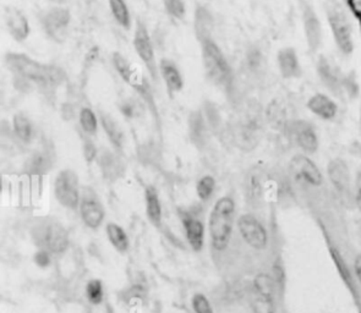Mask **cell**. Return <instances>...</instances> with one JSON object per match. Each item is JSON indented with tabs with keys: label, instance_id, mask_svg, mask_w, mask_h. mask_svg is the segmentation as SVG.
<instances>
[{
	"label": "cell",
	"instance_id": "484cf974",
	"mask_svg": "<svg viewBox=\"0 0 361 313\" xmlns=\"http://www.w3.org/2000/svg\"><path fill=\"white\" fill-rule=\"evenodd\" d=\"M12 125H14V130L15 134L21 141L30 143L33 138V125H32V121L27 118L26 115L19 113L14 116L12 119Z\"/></svg>",
	"mask_w": 361,
	"mask_h": 313
},
{
	"label": "cell",
	"instance_id": "ffe728a7",
	"mask_svg": "<svg viewBox=\"0 0 361 313\" xmlns=\"http://www.w3.org/2000/svg\"><path fill=\"white\" fill-rule=\"evenodd\" d=\"M328 175L331 183L340 193H346L351 188V172L346 167V163L340 159L331 161L328 166Z\"/></svg>",
	"mask_w": 361,
	"mask_h": 313
},
{
	"label": "cell",
	"instance_id": "ab89813d",
	"mask_svg": "<svg viewBox=\"0 0 361 313\" xmlns=\"http://www.w3.org/2000/svg\"><path fill=\"white\" fill-rule=\"evenodd\" d=\"M354 273H355L358 282L360 283L361 285V253H359V255L355 257V261H354Z\"/></svg>",
	"mask_w": 361,
	"mask_h": 313
},
{
	"label": "cell",
	"instance_id": "5bb4252c",
	"mask_svg": "<svg viewBox=\"0 0 361 313\" xmlns=\"http://www.w3.org/2000/svg\"><path fill=\"white\" fill-rule=\"evenodd\" d=\"M4 22L6 30L14 38V41L19 43L26 41L31 30L26 16L24 15L21 11L12 6H8L4 10Z\"/></svg>",
	"mask_w": 361,
	"mask_h": 313
},
{
	"label": "cell",
	"instance_id": "52a82bcc",
	"mask_svg": "<svg viewBox=\"0 0 361 313\" xmlns=\"http://www.w3.org/2000/svg\"><path fill=\"white\" fill-rule=\"evenodd\" d=\"M316 71L321 84L335 96H346V75L337 64L333 63L331 59L321 55L316 64Z\"/></svg>",
	"mask_w": 361,
	"mask_h": 313
},
{
	"label": "cell",
	"instance_id": "44dd1931",
	"mask_svg": "<svg viewBox=\"0 0 361 313\" xmlns=\"http://www.w3.org/2000/svg\"><path fill=\"white\" fill-rule=\"evenodd\" d=\"M194 27L195 35H196V38H197L199 42L207 39V38H212L215 20H213L212 14L204 6H196Z\"/></svg>",
	"mask_w": 361,
	"mask_h": 313
},
{
	"label": "cell",
	"instance_id": "ee69618b",
	"mask_svg": "<svg viewBox=\"0 0 361 313\" xmlns=\"http://www.w3.org/2000/svg\"><path fill=\"white\" fill-rule=\"evenodd\" d=\"M360 124H361V109H360Z\"/></svg>",
	"mask_w": 361,
	"mask_h": 313
},
{
	"label": "cell",
	"instance_id": "7402d4cb",
	"mask_svg": "<svg viewBox=\"0 0 361 313\" xmlns=\"http://www.w3.org/2000/svg\"><path fill=\"white\" fill-rule=\"evenodd\" d=\"M145 199H146V213L152 224H161L162 220V204L159 199L157 188L148 185L145 190Z\"/></svg>",
	"mask_w": 361,
	"mask_h": 313
},
{
	"label": "cell",
	"instance_id": "8d00e7d4",
	"mask_svg": "<svg viewBox=\"0 0 361 313\" xmlns=\"http://www.w3.org/2000/svg\"><path fill=\"white\" fill-rule=\"evenodd\" d=\"M47 164L46 156L42 154H36L32 158L31 169L35 170V172H44V170L47 169Z\"/></svg>",
	"mask_w": 361,
	"mask_h": 313
},
{
	"label": "cell",
	"instance_id": "30bf717a",
	"mask_svg": "<svg viewBox=\"0 0 361 313\" xmlns=\"http://www.w3.org/2000/svg\"><path fill=\"white\" fill-rule=\"evenodd\" d=\"M71 21V14L68 9L64 8H52L43 12L41 16V24L43 30L53 41L62 42Z\"/></svg>",
	"mask_w": 361,
	"mask_h": 313
},
{
	"label": "cell",
	"instance_id": "8992f818",
	"mask_svg": "<svg viewBox=\"0 0 361 313\" xmlns=\"http://www.w3.org/2000/svg\"><path fill=\"white\" fill-rule=\"evenodd\" d=\"M54 195L59 204L67 208L80 207L79 178L73 170L65 169L59 172L54 181Z\"/></svg>",
	"mask_w": 361,
	"mask_h": 313
},
{
	"label": "cell",
	"instance_id": "f1b7e54d",
	"mask_svg": "<svg viewBox=\"0 0 361 313\" xmlns=\"http://www.w3.org/2000/svg\"><path fill=\"white\" fill-rule=\"evenodd\" d=\"M80 125L82 127V130L89 134V135H94L98 130V119L94 114V111L89 108H82L80 111Z\"/></svg>",
	"mask_w": 361,
	"mask_h": 313
},
{
	"label": "cell",
	"instance_id": "836d02e7",
	"mask_svg": "<svg viewBox=\"0 0 361 313\" xmlns=\"http://www.w3.org/2000/svg\"><path fill=\"white\" fill-rule=\"evenodd\" d=\"M191 306H193L195 313H215L213 308L211 306L210 300L201 292H197L193 296Z\"/></svg>",
	"mask_w": 361,
	"mask_h": 313
},
{
	"label": "cell",
	"instance_id": "d4e9b609",
	"mask_svg": "<svg viewBox=\"0 0 361 313\" xmlns=\"http://www.w3.org/2000/svg\"><path fill=\"white\" fill-rule=\"evenodd\" d=\"M110 11L113 14L114 20L118 22L119 26L123 27L126 31L131 28V15L129 8L124 0H108Z\"/></svg>",
	"mask_w": 361,
	"mask_h": 313
},
{
	"label": "cell",
	"instance_id": "1f68e13d",
	"mask_svg": "<svg viewBox=\"0 0 361 313\" xmlns=\"http://www.w3.org/2000/svg\"><path fill=\"white\" fill-rule=\"evenodd\" d=\"M163 6L168 15L175 20H183L186 14V8L183 0H163Z\"/></svg>",
	"mask_w": 361,
	"mask_h": 313
},
{
	"label": "cell",
	"instance_id": "d6a6232c",
	"mask_svg": "<svg viewBox=\"0 0 361 313\" xmlns=\"http://www.w3.org/2000/svg\"><path fill=\"white\" fill-rule=\"evenodd\" d=\"M252 310L255 313H276L274 298L258 296L252 303Z\"/></svg>",
	"mask_w": 361,
	"mask_h": 313
},
{
	"label": "cell",
	"instance_id": "9c48e42d",
	"mask_svg": "<svg viewBox=\"0 0 361 313\" xmlns=\"http://www.w3.org/2000/svg\"><path fill=\"white\" fill-rule=\"evenodd\" d=\"M243 240L254 250H263L268 244L267 230L252 214H243L238 220Z\"/></svg>",
	"mask_w": 361,
	"mask_h": 313
},
{
	"label": "cell",
	"instance_id": "9a60e30c",
	"mask_svg": "<svg viewBox=\"0 0 361 313\" xmlns=\"http://www.w3.org/2000/svg\"><path fill=\"white\" fill-rule=\"evenodd\" d=\"M80 215L85 225L89 229L97 230L105 220V207L98 199L85 196L80 202Z\"/></svg>",
	"mask_w": 361,
	"mask_h": 313
},
{
	"label": "cell",
	"instance_id": "5b68a950",
	"mask_svg": "<svg viewBox=\"0 0 361 313\" xmlns=\"http://www.w3.org/2000/svg\"><path fill=\"white\" fill-rule=\"evenodd\" d=\"M33 239L37 245L51 253H63L68 249L67 230L55 220H43L33 229Z\"/></svg>",
	"mask_w": 361,
	"mask_h": 313
},
{
	"label": "cell",
	"instance_id": "4316f807",
	"mask_svg": "<svg viewBox=\"0 0 361 313\" xmlns=\"http://www.w3.org/2000/svg\"><path fill=\"white\" fill-rule=\"evenodd\" d=\"M254 287L256 290L258 296L263 298H274V287H276V282L271 276H268L266 273L258 274L254 279Z\"/></svg>",
	"mask_w": 361,
	"mask_h": 313
},
{
	"label": "cell",
	"instance_id": "60d3db41",
	"mask_svg": "<svg viewBox=\"0 0 361 313\" xmlns=\"http://www.w3.org/2000/svg\"><path fill=\"white\" fill-rule=\"evenodd\" d=\"M121 111L124 113V115L126 116H132L134 115V105H131V103H125V105H123V107L121 108Z\"/></svg>",
	"mask_w": 361,
	"mask_h": 313
},
{
	"label": "cell",
	"instance_id": "4dcf8cb0",
	"mask_svg": "<svg viewBox=\"0 0 361 313\" xmlns=\"http://www.w3.org/2000/svg\"><path fill=\"white\" fill-rule=\"evenodd\" d=\"M86 295H87L89 303L92 305H100L103 303V296H105L103 284L100 279H92L87 283Z\"/></svg>",
	"mask_w": 361,
	"mask_h": 313
},
{
	"label": "cell",
	"instance_id": "7c38bea8",
	"mask_svg": "<svg viewBox=\"0 0 361 313\" xmlns=\"http://www.w3.org/2000/svg\"><path fill=\"white\" fill-rule=\"evenodd\" d=\"M289 135L295 145L306 153H316L319 141L314 126L305 120H294L289 124Z\"/></svg>",
	"mask_w": 361,
	"mask_h": 313
},
{
	"label": "cell",
	"instance_id": "8fae6325",
	"mask_svg": "<svg viewBox=\"0 0 361 313\" xmlns=\"http://www.w3.org/2000/svg\"><path fill=\"white\" fill-rule=\"evenodd\" d=\"M301 19L308 48L310 52H317L322 44L324 31L319 15L316 14L314 8L306 1H303L301 6Z\"/></svg>",
	"mask_w": 361,
	"mask_h": 313
},
{
	"label": "cell",
	"instance_id": "74e56055",
	"mask_svg": "<svg viewBox=\"0 0 361 313\" xmlns=\"http://www.w3.org/2000/svg\"><path fill=\"white\" fill-rule=\"evenodd\" d=\"M346 6L349 8L353 16L355 17L361 30V0H346Z\"/></svg>",
	"mask_w": 361,
	"mask_h": 313
},
{
	"label": "cell",
	"instance_id": "3957f363",
	"mask_svg": "<svg viewBox=\"0 0 361 313\" xmlns=\"http://www.w3.org/2000/svg\"><path fill=\"white\" fill-rule=\"evenodd\" d=\"M199 43L201 46L204 73L207 78L218 87L231 89L234 78L233 71L222 49L213 41V38H207Z\"/></svg>",
	"mask_w": 361,
	"mask_h": 313
},
{
	"label": "cell",
	"instance_id": "ba28073f",
	"mask_svg": "<svg viewBox=\"0 0 361 313\" xmlns=\"http://www.w3.org/2000/svg\"><path fill=\"white\" fill-rule=\"evenodd\" d=\"M134 48L139 57L141 59L142 63L145 64L152 80L157 82L159 69L156 62L153 44H152L150 33L147 31V27L140 19L137 21V28L134 33Z\"/></svg>",
	"mask_w": 361,
	"mask_h": 313
},
{
	"label": "cell",
	"instance_id": "2e32d148",
	"mask_svg": "<svg viewBox=\"0 0 361 313\" xmlns=\"http://www.w3.org/2000/svg\"><path fill=\"white\" fill-rule=\"evenodd\" d=\"M182 223H183L186 239H188V245L191 246V249L195 252H200L202 250L204 244V225L199 218L194 217L193 214L188 212H182Z\"/></svg>",
	"mask_w": 361,
	"mask_h": 313
},
{
	"label": "cell",
	"instance_id": "603a6c76",
	"mask_svg": "<svg viewBox=\"0 0 361 313\" xmlns=\"http://www.w3.org/2000/svg\"><path fill=\"white\" fill-rule=\"evenodd\" d=\"M112 62H113V65H114V68H116V73H119V76L125 81L126 84L134 86V84H137V81L140 80V78L137 76V73H134L130 63L126 60L124 55L121 54V53H113Z\"/></svg>",
	"mask_w": 361,
	"mask_h": 313
},
{
	"label": "cell",
	"instance_id": "e0dca14e",
	"mask_svg": "<svg viewBox=\"0 0 361 313\" xmlns=\"http://www.w3.org/2000/svg\"><path fill=\"white\" fill-rule=\"evenodd\" d=\"M279 73L287 80H293L301 76V64L297 51L292 47L282 48L277 54Z\"/></svg>",
	"mask_w": 361,
	"mask_h": 313
},
{
	"label": "cell",
	"instance_id": "d590c367",
	"mask_svg": "<svg viewBox=\"0 0 361 313\" xmlns=\"http://www.w3.org/2000/svg\"><path fill=\"white\" fill-rule=\"evenodd\" d=\"M33 260H35L37 266L41 267V268H47L51 265V252L41 249L35 253Z\"/></svg>",
	"mask_w": 361,
	"mask_h": 313
},
{
	"label": "cell",
	"instance_id": "b9f144b4",
	"mask_svg": "<svg viewBox=\"0 0 361 313\" xmlns=\"http://www.w3.org/2000/svg\"><path fill=\"white\" fill-rule=\"evenodd\" d=\"M355 204L358 209L361 212V181L355 193Z\"/></svg>",
	"mask_w": 361,
	"mask_h": 313
},
{
	"label": "cell",
	"instance_id": "4fadbf2b",
	"mask_svg": "<svg viewBox=\"0 0 361 313\" xmlns=\"http://www.w3.org/2000/svg\"><path fill=\"white\" fill-rule=\"evenodd\" d=\"M292 172L299 181L308 184L310 186L319 188L324 184V175L319 168L309 156H297L292 159Z\"/></svg>",
	"mask_w": 361,
	"mask_h": 313
},
{
	"label": "cell",
	"instance_id": "cb8c5ba5",
	"mask_svg": "<svg viewBox=\"0 0 361 313\" xmlns=\"http://www.w3.org/2000/svg\"><path fill=\"white\" fill-rule=\"evenodd\" d=\"M107 235L109 239L110 244L114 246L118 252L124 253L129 250L130 247V241H129V236L125 233V230L121 228V225L116 224V223H109L107 225Z\"/></svg>",
	"mask_w": 361,
	"mask_h": 313
},
{
	"label": "cell",
	"instance_id": "e575fe53",
	"mask_svg": "<svg viewBox=\"0 0 361 313\" xmlns=\"http://www.w3.org/2000/svg\"><path fill=\"white\" fill-rule=\"evenodd\" d=\"M331 255H332V258H333L335 266L338 268V271H340V276L343 278V280L348 283V284H351V271L348 269V267H346V262L343 260V257L340 256V252L335 250V249H331Z\"/></svg>",
	"mask_w": 361,
	"mask_h": 313
},
{
	"label": "cell",
	"instance_id": "f35d334b",
	"mask_svg": "<svg viewBox=\"0 0 361 313\" xmlns=\"http://www.w3.org/2000/svg\"><path fill=\"white\" fill-rule=\"evenodd\" d=\"M273 279L278 285H283V283H284V271L279 262H276L273 266Z\"/></svg>",
	"mask_w": 361,
	"mask_h": 313
},
{
	"label": "cell",
	"instance_id": "83f0119b",
	"mask_svg": "<svg viewBox=\"0 0 361 313\" xmlns=\"http://www.w3.org/2000/svg\"><path fill=\"white\" fill-rule=\"evenodd\" d=\"M100 121H102V125L105 127L107 135L109 136L110 141L113 142L116 147H121L123 134H121L119 126L116 125V121L113 120L109 115L105 114V113H100Z\"/></svg>",
	"mask_w": 361,
	"mask_h": 313
},
{
	"label": "cell",
	"instance_id": "d6986e66",
	"mask_svg": "<svg viewBox=\"0 0 361 313\" xmlns=\"http://www.w3.org/2000/svg\"><path fill=\"white\" fill-rule=\"evenodd\" d=\"M159 73L167 87L168 93L170 97L179 93L184 87V80L178 66L169 59H162L159 63Z\"/></svg>",
	"mask_w": 361,
	"mask_h": 313
},
{
	"label": "cell",
	"instance_id": "6da1fadb",
	"mask_svg": "<svg viewBox=\"0 0 361 313\" xmlns=\"http://www.w3.org/2000/svg\"><path fill=\"white\" fill-rule=\"evenodd\" d=\"M6 65L14 76V84L20 89L36 87L53 91L65 81L63 69L51 64L38 63L22 53H6Z\"/></svg>",
	"mask_w": 361,
	"mask_h": 313
},
{
	"label": "cell",
	"instance_id": "ac0fdd59",
	"mask_svg": "<svg viewBox=\"0 0 361 313\" xmlns=\"http://www.w3.org/2000/svg\"><path fill=\"white\" fill-rule=\"evenodd\" d=\"M308 109L322 120L331 121L338 114V105L327 94L316 93L308 100Z\"/></svg>",
	"mask_w": 361,
	"mask_h": 313
},
{
	"label": "cell",
	"instance_id": "7bdbcfd3",
	"mask_svg": "<svg viewBox=\"0 0 361 313\" xmlns=\"http://www.w3.org/2000/svg\"><path fill=\"white\" fill-rule=\"evenodd\" d=\"M49 1H54V3H63L65 0H49Z\"/></svg>",
	"mask_w": 361,
	"mask_h": 313
},
{
	"label": "cell",
	"instance_id": "277c9868",
	"mask_svg": "<svg viewBox=\"0 0 361 313\" xmlns=\"http://www.w3.org/2000/svg\"><path fill=\"white\" fill-rule=\"evenodd\" d=\"M326 17L337 49L342 55L349 57L354 52V35L346 9L337 0H328L326 4Z\"/></svg>",
	"mask_w": 361,
	"mask_h": 313
},
{
	"label": "cell",
	"instance_id": "f546056e",
	"mask_svg": "<svg viewBox=\"0 0 361 313\" xmlns=\"http://www.w3.org/2000/svg\"><path fill=\"white\" fill-rule=\"evenodd\" d=\"M215 180L211 175H204L200 179L199 183L196 185L197 196L201 201H207L211 199V196L215 193Z\"/></svg>",
	"mask_w": 361,
	"mask_h": 313
},
{
	"label": "cell",
	"instance_id": "7a4b0ae2",
	"mask_svg": "<svg viewBox=\"0 0 361 313\" xmlns=\"http://www.w3.org/2000/svg\"><path fill=\"white\" fill-rule=\"evenodd\" d=\"M236 220V202L229 196L220 197L211 211V244L217 252L224 251L231 242L233 226Z\"/></svg>",
	"mask_w": 361,
	"mask_h": 313
}]
</instances>
